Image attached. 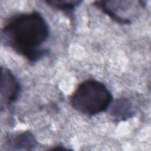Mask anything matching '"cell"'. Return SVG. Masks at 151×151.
I'll return each mask as SVG.
<instances>
[{"label": "cell", "mask_w": 151, "mask_h": 151, "mask_svg": "<svg viewBox=\"0 0 151 151\" xmlns=\"http://www.w3.org/2000/svg\"><path fill=\"white\" fill-rule=\"evenodd\" d=\"M49 27L38 12L17 14L10 18L1 30V41L31 62H35L48 51L42 45L49 36Z\"/></svg>", "instance_id": "6da1fadb"}, {"label": "cell", "mask_w": 151, "mask_h": 151, "mask_svg": "<svg viewBox=\"0 0 151 151\" xmlns=\"http://www.w3.org/2000/svg\"><path fill=\"white\" fill-rule=\"evenodd\" d=\"M112 95L102 83L88 79L81 82L71 94L70 101L77 111L94 116L106 111L112 101Z\"/></svg>", "instance_id": "7a4b0ae2"}, {"label": "cell", "mask_w": 151, "mask_h": 151, "mask_svg": "<svg viewBox=\"0 0 151 151\" xmlns=\"http://www.w3.org/2000/svg\"><path fill=\"white\" fill-rule=\"evenodd\" d=\"M21 91L19 82L12 72L4 67L1 68V105L12 104L18 99Z\"/></svg>", "instance_id": "3957f363"}, {"label": "cell", "mask_w": 151, "mask_h": 151, "mask_svg": "<svg viewBox=\"0 0 151 151\" xmlns=\"http://www.w3.org/2000/svg\"><path fill=\"white\" fill-rule=\"evenodd\" d=\"M134 1H95L94 4L106 14L114 21L122 24H129L131 22L126 18L125 13L132 8Z\"/></svg>", "instance_id": "277c9868"}, {"label": "cell", "mask_w": 151, "mask_h": 151, "mask_svg": "<svg viewBox=\"0 0 151 151\" xmlns=\"http://www.w3.org/2000/svg\"><path fill=\"white\" fill-rule=\"evenodd\" d=\"M111 116L118 121H122L132 117L133 111L130 102L126 99H119L110 108Z\"/></svg>", "instance_id": "5b68a950"}, {"label": "cell", "mask_w": 151, "mask_h": 151, "mask_svg": "<svg viewBox=\"0 0 151 151\" xmlns=\"http://www.w3.org/2000/svg\"><path fill=\"white\" fill-rule=\"evenodd\" d=\"M10 142L12 146H15L20 149L21 147L25 148L29 147H33L35 146L36 140L33 135L29 132H22L19 134L15 135L11 139Z\"/></svg>", "instance_id": "8992f818"}, {"label": "cell", "mask_w": 151, "mask_h": 151, "mask_svg": "<svg viewBox=\"0 0 151 151\" xmlns=\"http://www.w3.org/2000/svg\"><path fill=\"white\" fill-rule=\"evenodd\" d=\"M46 3L49 5L64 12L67 14L71 15L75 7L78 5L80 1H47Z\"/></svg>", "instance_id": "52a82bcc"}]
</instances>
